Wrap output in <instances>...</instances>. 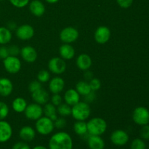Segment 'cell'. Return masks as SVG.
<instances>
[{
    "label": "cell",
    "mask_w": 149,
    "mask_h": 149,
    "mask_svg": "<svg viewBox=\"0 0 149 149\" xmlns=\"http://www.w3.org/2000/svg\"><path fill=\"white\" fill-rule=\"evenodd\" d=\"M49 149H73V140L65 132H58L52 135L48 143Z\"/></svg>",
    "instance_id": "obj_1"
},
{
    "label": "cell",
    "mask_w": 149,
    "mask_h": 149,
    "mask_svg": "<svg viewBox=\"0 0 149 149\" xmlns=\"http://www.w3.org/2000/svg\"><path fill=\"white\" fill-rule=\"evenodd\" d=\"M87 132L90 135H102L107 130V123L103 119L94 117L87 122Z\"/></svg>",
    "instance_id": "obj_2"
},
{
    "label": "cell",
    "mask_w": 149,
    "mask_h": 149,
    "mask_svg": "<svg viewBox=\"0 0 149 149\" xmlns=\"http://www.w3.org/2000/svg\"><path fill=\"white\" fill-rule=\"evenodd\" d=\"M91 113V109L87 102L79 101L71 108V115L77 121H85Z\"/></svg>",
    "instance_id": "obj_3"
},
{
    "label": "cell",
    "mask_w": 149,
    "mask_h": 149,
    "mask_svg": "<svg viewBox=\"0 0 149 149\" xmlns=\"http://www.w3.org/2000/svg\"><path fill=\"white\" fill-rule=\"evenodd\" d=\"M36 130L42 135H48L55 129L54 122L47 116H42L36 121Z\"/></svg>",
    "instance_id": "obj_4"
},
{
    "label": "cell",
    "mask_w": 149,
    "mask_h": 149,
    "mask_svg": "<svg viewBox=\"0 0 149 149\" xmlns=\"http://www.w3.org/2000/svg\"><path fill=\"white\" fill-rule=\"evenodd\" d=\"M132 119L135 124L140 126L148 125L149 123L148 109L143 106L135 108L132 112Z\"/></svg>",
    "instance_id": "obj_5"
},
{
    "label": "cell",
    "mask_w": 149,
    "mask_h": 149,
    "mask_svg": "<svg viewBox=\"0 0 149 149\" xmlns=\"http://www.w3.org/2000/svg\"><path fill=\"white\" fill-rule=\"evenodd\" d=\"M3 65L7 72L11 74H15L20 71L22 67L21 61L17 56L9 55L3 60Z\"/></svg>",
    "instance_id": "obj_6"
},
{
    "label": "cell",
    "mask_w": 149,
    "mask_h": 149,
    "mask_svg": "<svg viewBox=\"0 0 149 149\" xmlns=\"http://www.w3.org/2000/svg\"><path fill=\"white\" fill-rule=\"evenodd\" d=\"M78 30L72 26L65 27L60 33V39L65 44H71L76 42L79 38Z\"/></svg>",
    "instance_id": "obj_7"
},
{
    "label": "cell",
    "mask_w": 149,
    "mask_h": 149,
    "mask_svg": "<svg viewBox=\"0 0 149 149\" xmlns=\"http://www.w3.org/2000/svg\"><path fill=\"white\" fill-rule=\"evenodd\" d=\"M24 113L27 119L36 121L43 115V108L38 103H31L27 106L24 111Z\"/></svg>",
    "instance_id": "obj_8"
},
{
    "label": "cell",
    "mask_w": 149,
    "mask_h": 149,
    "mask_svg": "<svg viewBox=\"0 0 149 149\" xmlns=\"http://www.w3.org/2000/svg\"><path fill=\"white\" fill-rule=\"evenodd\" d=\"M48 68L52 74H61L66 69V63L63 58L54 57L48 62Z\"/></svg>",
    "instance_id": "obj_9"
},
{
    "label": "cell",
    "mask_w": 149,
    "mask_h": 149,
    "mask_svg": "<svg viewBox=\"0 0 149 149\" xmlns=\"http://www.w3.org/2000/svg\"><path fill=\"white\" fill-rule=\"evenodd\" d=\"M110 139L112 143L115 146H122L127 143L130 137L126 131L123 130H116L112 132Z\"/></svg>",
    "instance_id": "obj_10"
},
{
    "label": "cell",
    "mask_w": 149,
    "mask_h": 149,
    "mask_svg": "<svg viewBox=\"0 0 149 149\" xmlns=\"http://www.w3.org/2000/svg\"><path fill=\"white\" fill-rule=\"evenodd\" d=\"M16 36L20 40H30L34 36V29L29 24L22 25L16 29Z\"/></svg>",
    "instance_id": "obj_11"
},
{
    "label": "cell",
    "mask_w": 149,
    "mask_h": 149,
    "mask_svg": "<svg viewBox=\"0 0 149 149\" xmlns=\"http://www.w3.org/2000/svg\"><path fill=\"white\" fill-rule=\"evenodd\" d=\"M94 38L95 42L98 44H106L109 42L111 38V30L107 26H99L95 32Z\"/></svg>",
    "instance_id": "obj_12"
},
{
    "label": "cell",
    "mask_w": 149,
    "mask_h": 149,
    "mask_svg": "<svg viewBox=\"0 0 149 149\" xmlns=\"http://www.w3.org/2000/svg\"><path fill=\"white\" fill-rule=\"evenodd\" d=\"M13 135V128L9 122L0 121V143L10 141Z\"/></svg>",
    "instance_id": "obj_13"
},
{
    "label": "cell",
    "mask_w": 149,
    "mask_h": 149,
    "mask_svg": "<svg viewBox=\"0 0 149 149\" xmlns=\"http://www.w3.org/2000/svg\"><path fill=\"white\" fill-rule=\"evenodd\" d=\"M20 54L21 55L22 58L23 59V61H25L27 63H34L36 61V59H37V52H36V49L31 46L23 47L20 49Z\"/></svg>",
    "instance_id": "obj_14"
},
{
    "label": "cell",
    "mask_w": 149,
    "mask_h": 149,
    "mask_svg": "<svg viewBox=\"0 0 149 149\" xmlns=\"http://www.w3.org/2000/svg\"><path fill=\"white\" fill-rule=\"evenodd\" d=\"M31 97L35 103L42 106L48 103L49 100V95L47 90L41 87L40 89L31 93Z\"/></svg>",
    "instance_id": "obj_15"
},
{
    "label": "cell",
    "mask_w": 149,
    "mask_h": 149,
    "mask_svg": "<svg viewBox=\"0 0 149 149\" xmlns=\"http://www.w3.org/2000/svg\"><path fill=\"white\" fill-rule=\"evenodd\" d=\"M65 81L60 77H55L49 81V90L52 94H60L63 90Z\"/></svg>",
    "instance_id": "obj_16"
},
{
    "label": "cell",
    "mask_w": 149,
    "mask_h": 149,
    "mask_svg": "<svg viewBox=\"0 0 149 149\" xmlns=\"http://www.w3.org/2000/svg\"><path fill=\"white\" fill-rule=\"evenodd\" d=\"M76 63H77V67L80 70L85 71L87 70H89V68H90V67L92 66L93 61L90 55L83 53L77 57Z\"/></svg>",
    "instance_id": "obj_17"
},
{
    "label": "cell",
    "mask_w": 149,
    "mask_h": 149,
    "mask_svg": "<svg viewBox=\"0 0 149 149\" xmlns=\"http://www.w3.org/2000/svg\"><path fill=\"white\" fill-rule=\"evenodd\" d=\"M29 10L31 14L36 17H42L45 13V6L39 0H33L29 4Z\"/></svg>",
    "instance_id": "obj_18"
},
{
    "label": "cell",
    "mask_w": 149,
    "mask_h": 149,
    "mask_svg": "<svg viewBox=\"0 0 149 149\" xmlns=\"http://www.w3.org/2000/svg\"><path fill=\"white\" fill-rule=\"evenodd\" d=\"M36 136V131L31 126H24L20 130L19 137L23 141L26 143L31 142Z\"/></svg>",
    "instance_id": "obj_19"
},
{
    "label": "cell",
    "mask_w": 149,
    "mask_h": 149,
    "mask_svg": "<svg viewBox=\"0 0 149 149\" xmlns=\"http://www.w3.org/2000/svg\"><path fill=\"white\" fill-rule=\"evenodd\" d=\"M13 90V82L8 78H0V95L2 97H7Z\"/></svg>",
    "instance_id": "obj_20"
},
{
    "label": "cell",
    "mask_w": 149,
    "mask_h": 149,
    "mask_svg": "<svg viewBox=\"0 0 149 149\" xmlns=\"http://www.w3.org/2000/svg\"><path fill=\"white\" fill-rule=\"evenodd\" d=\"M59 53L61 58L63 60H71L75 55V49L70 44L64 43L60 47Z\"/></svg>",
    "instance_id": "obj_21"
},
{
    "label": "cell",
    "mask_w": 149,
    "mask_h": 149,
    "mask_svg": "<svg viewBox=\"0 0 149 149\" xmlns=\"http://www.w3.org/2000/svg\"><path fill=\"white\" fill-rule=\"evenodd\" d=\"M64 100L65 103L73 106L80 101V95L74 89H69L64 94Z\"/></svg>",
    "instance_id": "obj_22"
},
{
    "label": "cell",
    "mask_w": 149,
    "mask_h": 149,
    "mask_svg": "<svg viewBox=\"0 0 149 149\" xmlns=\"http://www.w3.org/2000/svg\"><path fill=\"white\" fill-rule=\"evenodd\" d=\"M87 145L90 149H104L105 141L99 135H90L87 138Z\"/></svg>",
    "instance_id": "obj_23"
},
{
    "label": "cell",
    "mask_w": 149,
    "mask_h": 149,
    "mask_svg": "<svg viewBox=\"0 0 149 149\" xmlns=\"http://www.w3.org/2000/svg\"><path fill=\"white\" fill-rule=\"evenodd\" d=\"M28 104L23 97H16L12 103V108L17 113H23L26 110Z\"/></svg>",
    "instance_id": "obj_24"
},
{
    "label": "cell",
    "mask_w": 149,
    "mask_h": 149,
    "mask_svg": "<svg viewBox=\"0 0 149 149\" xmlns=\"http://www.w3.org/2000/svg\"><path fill=\"white\" fill-rule=\"evenodd\" d=\"M43 113H45V116L52 119L53 122L56 120L57 118H58L57 108L52 103H47L46 104H45V107L43 109Z\"/></svg>",
    "instance_id": "obj_25"
},
{
    "label": "cell",
    "mask_w": 149,
    "mask_h": 149,
    "mask_svg": "<svg viewBox=\"0 0 149 149\" xmlns=\"http://www.w3.org/2000/svg\"><path fill=\"white\" fill-rule=\"evenodd\" d=\"M13 34L11 31L7 27H0V45H5L10 43L11 41Z\"/></svg>",
    "instance_id": "obj_26"
},
{
    "label": "cell",
    "mask_w": 149,
    "mask_h": 149,
    "mask_svg": "<svg viewBox=\"0 0 149 149\" xmlns=\"http://www.w3.org/2000/svg\"><path fill=\"white\" fill-rule=\"evenodd\" d=\"M76 90L80 95H87L92 91L89 82L87 81H79L76 84Z\"/></svg>",
    "instance_id": "obj_27"
},
{
    "label": "cell",
    "mask_w": 149,
    "mask_h": 149,
    "mask_svg": "<svg viewBox=\"0 0 149 149\" xmlns=\"http://www.w3.org/2000/svg\"><path fill=\"white\" fill-rule=\"evenodd\" d=\"M74 130L77 135L83 136L87 133V123L84 121H77L74 125Z\"/></svg>",
    "instance_id": "obj_28"
},
{
    "label": "cell",
    "mask_w": 149,
    "mask_h": 149,
    "mask_svg": "<svg viewBox=\"0 0 149 149\" xmlns=\"http://www.w3.org/2000/svg\"><path fill=\"white\" fill-rule=\"evenodd\" d=\"M57 113L62 117H65L71 115V106L67 103H61L58 106H57Z\"/></svg>",
    "instance_id": "obj_29"
},
{
    "label": "cell",
    "mask_w": 149,
    "mask_h": 149,
    "mask_svg": "<svg viewBox=\"0 0 149 149\" xmlns=\"http://www.w3.org/2000/svg\"><path fill=\"white\" fill-rule=\"evenodd\" d=\"M37 80L41 83L47 82L50 80V73L47 70H41L37 74Z\"/></svg>",
    "instance_id": "obj_30"
},
{
    "label": "cell",
    "mask_w": 149,
    "mask_h": 149,
    "mask_svg": "<svg viewBox=\"0 0 149 149\" xmlns=\"http://www.w3.org/2000/svg\"><path fill=\"white\" fill-rule=\"evenodd\" d=\"M131 149H146V145L142 138H135L131 143Z\"/></svg>",
    "instance_id": "obj_31"
},
{
    "label": "cell",
    "mask_w": 149,
    "mask_h": 149,
    "mask_svg": "<svg viewBox=\"0 0 149 149\" xmlns=\"http://www.w3.org/2000/svg\"><path fill=\"white\" fill-rule=\"evenodd\" d=\"M9 111L10 109L7 103L3 101H0V121L4 120L7 118L9 114Z\"/></svg>",
    "instance_id": "obj_32"
},
{
    "label": "cell",
    "mask_w": 149,
    "mask_h": 149,
    "mask_svg": "<svg viewBox=\"0 0 149 149\" xmlns=\"http://www.w3.org/2000/svg\"><path fill=\"white\" fill-rule=\"evenodd\" d=\"M89 84L90 86L92 91H97L101 87V82H100V79L97 78H93L90 81H89Z\"/></svg>",
    "instance_id": "obj_33"
},
{
    "label": "cell",
    "mask_w": 149,
    "mask_h": 149,
    "mask_svg": "<svg viewBox=\"0 0 149 149\" xmlns=\"http://www.w3.org/2000/svg\"><path fill=\"white\" fill-rule=\"evenodd\" d=\"M14 7L17 8H23L28 5L30 0H9Z\"/></svg>",
    "instance_id": "obj_34"
},
{
    "label": "cell",
    "mask_w": 149,
    "mask_h": 149,
    "mask_svg": "<svg viewBox=\"0 0 149 149\" xmlns=\"http://www.w3.org/2000/svg\"><path fill=\"white\" fill-rule=\"evenodd\" d=\"M140 135L143 140L148 141L149 140V125H146L142 126L141 130H140Z\"/></svg>",
    "instance_id": "obj_35"
},
{
    "label": "cell",
    "mask_w": 149,
    "mask_h": 149,
    "mask_svg": "<svg viewBox=\"0 0 149 149\" xmlns=\"http://www.w3.org/2000/svg\"><path fill=\"white\" fill-rule=\"evenodd\" d=\"M42 87V83L39 81L38 80H33L29 84V90L31 93H33L36 90H39Z\"/></svg>",
    "instance_id": "obj_36"
},
{
    "label": "cell",
    "mask_w": 149,
    "mask_h": 149,
    "mask_svg": "<svg viewBox=\"0 0 149 149\" xmlns=\"http://www.w3.org/2000/svg\"><path fill=\"white\" fill-rule=\"evenodd\" d=\"M54 125H55V127L58 129H63L66 126V120L64 119V117H58L56 120L54 121Z\"/></svg>",
    "instance_id": "obj_37"
},
{
    "label": "cell",
    "mask_w": 149,
    "mask_h": 149,
    "mask_svg": "<svg viewBox=\"0 0 149 149\" xmlns=\"http://www.w3.org/2000/svg\"><path fill=\"white\" fill-rule=\"evenodd\" d=\"M63 102V98L60 94H53V95L51 97V103L55 106H58L61 105Z\"/></svg>",
    "instance_id": "obj_38"
},
{
    "label": "cell",
    "mask_w": 149,
    "mask_h": 149,
    "mask_svg": "<svg viewBox=\"0 0 149 149\" xmlns=\"http://www.w3.org/2000/svg\"><path fill=\"white\" fill-rule=\"evenodd\" d=\"M8 47L9 54L11 56H17L20 53V49L16 45H13L10 47Z\"/></svg>",
    "instance_id": "obj_39"
},
{
    "label": "cell",
    "mask_w": 149,
    "mask_h": 149,
    "mask_svg": "<svg viewBox=\"0 0 149 149\" xmlns=\"http://www.w3.org/2000/svg\"><path fill=\"white\" fill-rule=\"evenodd\" d=\"M116 2L119 4V7L124 9H127L132 6L133 0H116Z\"/></svg>",
    "instance_id": "obj_40"
},
{
    "label": "cell",
    "mask_w": 149,
    "mask_h": 149,
    "mask_svg": "<svg viewBox=\"0 0 149 149\" xmlns=\"http://www.w3.org/2000/svg\"><path fill=\"white\" fill-rule=\"evenodd\" d=\"M12 149H31V148L26 142L20 141L15 143L12 147Z\"/></svg>",
    "instance_id": "obj_41"
},
{
    "label": "cell",
    "mask_w": 149,
    "mask_h": 149,
    "mask_svg": "<svg viewBox=\"0 0 149 149\" xmlns=\"http://www.w3.org/2000/svg\"><path fill=\"white\" fill-rule=\"evenodd\" d=\"M9 55H10V54H9L8 47H5L4 45L0 47V59H5Z\"/></svg>",
    "instance_id": "obj_42"
},
{
    "label": "cell",
    "mask_w": 149,
    "mask_h": 149,
    "mask_svg": "<svg viewBox=\"0 0 149 149\" xmlns=\"http://www.w3.org/2000/svg\"><path fill=\"white\" fill-rule=\"evenodd\" d=\"M95 94L94 91H91L88 95H85V100L87 103H90V102H93V100L95 99Z\"/></svg>",
    "instance_id": "obj_43"
},
{
    "label": "cell",
    "mask_w": 149,
    "mask_h": 149,
    "mask_svg": "<svg viewBox=\"0 0 149 149\" xmlns=\"http://www.w3.org/2000/svg\"><path fill=\"white\" fill-rule=\"evenodd\" d=\"M7 28L10 29V31L15 30V29H17V25H16V23L14 21H10L7 23Z\"/></svg>",
    "instance_id": "obj_44"
},
{
    "label": "cell",
    "mask_w": 149,
    "mask_h": 149,
    "mask_svg": "<svg viewBox=\"0 0 149 149\" xmlns=\"http://www.w3.org/2000/svg\"><path fill=\"white\" fill-rule=\"evenodd\" d=\"M84 77L86 80H89V81H90V80L93 78V73H92L91 71L87 70V71H85V74H84Z\"/></svg>",
    "instance_id": "obj_45"
},
{
    "label": "cell",
    "mask_w": 149,
    "mask_h": 149,
    "mask_svg": "<svg viewBox=\"0 0 149 149\" xmlns=\"http://www.w3.org/2000/svg\"><path fill=\"white\" fill-rule=\"evenodd\" d=\"M31 149H49V148L44 146H36L33 147V148H31Z\"/></svg>",
    "instance_id": "obj_46"
},
{
    "label": "cell",
    "mask_w": 149,
    "mask_h": 149,
    "mask_svg": "<svg viewBox=\"0 0 149 149\" xmlns=\"http://www.w3.org/2000/svg\"><path fill=\"white\" fill-rule=\"evenodd\" d=\"M47 2L49 3V4H55V3L58 2L59 0H45Z\"/></svg>",
    "instance_id": "obj_47"
},
{
    "label": "cell",
    "mask_w": 149,
    "mask_h": 149,
    "mask_svg": "<svg viewBox=\"0 0 149 149\" xmlns=\"http://www.w3.org/2000/svg\"><path fill=\"white\" fill-rule=\"evenodd\" d=\"M3 1V0H0V1Z\"/></svg>",
    "instance_id": "obj_48"
}]
</instances>
